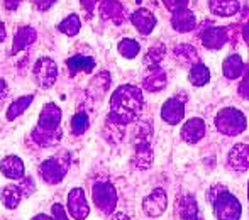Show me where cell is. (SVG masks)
<instances>
[{
  "instance_id": "6da1fadb",
  "label": "cell",
  "mask_w": 249,
  "mask_h": 220,
  "mask_svg": "<svg viewBox=\"0 0 249 220\" xmlns=\"http://www.w3.org/2000/svg\"><path fill=\"white\" fill-rule=\"evenodd\" d=\"M139 105H141V93H139L138 88H132V86L119 88L115 92L114 99H112L114 112L121 115V118H124V120L134 117Z\"/></svg>"
},
{
  "instance_id": "7a4b0ae2",
  "label": "cell",
  "mask_w": 249,
  "mask_h": 220,
  "mask_svg": "<svg viewBox=\"0 0 249 220\" xmlns=\"http://www.w3.org/2000/svg\"><path fill=\"white\" fill-rule=\"evenodd\" d=\"M241 212L243 208L234 195H231L227 190L217 193V198L213 200V215L217 220H239Z\"/></svg>"
},
{
  "instance_id": "3957f363",
  "label": "cell",
  "mask_w": 249,
  "mask_h": 220,
  "mask_svg": "<svg viewBox=\"0 0 249 220\" xmlns=\"http://www.w3.org/2000/svg\"><path fill=\"white\" fill-rule=\"evenodd\" d=\"M92 198L95 207L105 215L112 214L115 205H117V191L108 181H99L93 185Z\"/></svg>"
},
{
  "instance_id": "277c9868",
  "label": "cell",
  "mask_w": 249,
  "mask_h": 220,
  "mask_svg": "<svg viewBox=\"0 0 249 220\" xmlns=\"http://www.w3.org/2000/svg\"><path fill=\"white\" fill-rule=\"evenodd\" d=\"M215 125L226 134H237L246 127V118L236 109H226L215 118Z\"/></svg>"
},
{
  "instance_id": "5b68a950",
  "label": "cell",
  "mask_w": 249,
  "mask_h": 220,
  "mask_svg": "<svg viewBox=\"0 0 249 220\" xmlns=\"http://www.w3.org/2000/svg\"><path fill=\"white\" fill-rule=\"evenodd\" d=\"M68 212H70V215L76 220H83V219L89 217L90 208H89V203H87L85 193H83L82 188H75V190L70 191Z\"/></svg>"
},
{
  "instance_id": "8992f818",
  "label": "cell",
  "mask_w": 249,
  "mask_h": 220,
  "mask_svg": "<svg viewBox=\"0 0 249 220\" xmlns=\"http://www.w3.org/2000/svg\"><path fill=\"white\" fill-rule=\"evenodd\" d=\"M168 205V198L166 193L163 190H154L149 197L144 198L142 202V210H144L146 215L149 217H160L164 210H166Z\"/></svg>"
},
{
  "instance_id": "52a82bcc",
  "label": "cell",
  "mask_w": 249,
  "mask_h": 220,
  "mask_svg": "<svg viewBox=\"0 0 249 220\" xmlns=\"http://www.w3.org/2000/svg\"><path fill=\"white\" fill-rule=\"evenodd\" d=\"M66 168H68L66 165H61L59 161L51 159V161H46L39 168V173L44 178V181H48V183H59L65 178Z\"/></svg>"
},
{
  "instance_id": "ba28073f",
  "label": "cell",
  "mask_w": 249,
  "mask_h": 220,
  "mask_svg": "<svg viewBox=\"0 0 249 220\" xmlns=\"http://www.w3.org/2000/svg\"><path fill=\"white\" fill-rule=\"evenodd\" d=\"M229 166L236 171H246L249 168V146L237 144L229 154Z\"/></svg>"
},
{
  "instance_id": "9c48e42d",
  "label": "cell",
  "mask_w": 249,
  "mask_h": 220,
  "mask_svg": "<svg viewBox=\"0 0 249 220\" xmlns=\"http://www.w3.org/2000/svg\"><path fill=\"white\" fill-rule=\"evenodd\" d=\"M26 185H9V186L3 188L2 191V202L7 208H16L19 205L20 198L26 195Z\"/></svg>"
},
{
  "instance_id": "30bf717a",
  "label": "cell",
  "mask_w": 249,
  "mask_h": 220,
  "mask_svg": "<svg viewBox=\"0 0 249 220\" xmlns=\"http://www.w3.org/2000/svg\"><path fill=\"white\" fill-rule=\"evenodd\" d=\"M178 215H180V220H198V207L197 202H195L194 197L187 195L183 197L180 202H178Z\"/></svg>"
},
{
  "instance_id": "8fae6325",
  "label": "cell",
  "mask_w": 249,
  "mask_h": 220,
  "mask_svg": "<svg viewBox=\"0 0 249 220\" xmlns=\"http://www.w3.org/2000/svg\"><path fill=\"white\" fill-rule=\"evenodd\" d=\"M0 168H2V173L7 178H10V180H19V178L24 176V165L16 156L5 158L2 161V165H0Z\"/></svg>"
},
{
  "instance_id": "7c38bea8",
  "label": "cell",
  "mask_w": 249,
  "mask_h": 220,
  "mask_svg": "<svg viewBox=\"0 0 249 220\" xmlns=\"http://www.w3.org/2000/svg\"><path fill=\"white\" fill-rule=\"evenodd\" d=\"M205 132V127H203V122L198 120V118H194V120H188L187 125L181 131V135H183L185 141L188 142H197L200 137Z\"/></svg>"
},
{
  "instance_id": "4fadbf2b",
  "label": "cell",
  "mask_w": 249,
  "mask_h": 220,
  "mask_svg": "<svg viewBox=\"0 0 249 220\" xmlns=\"http://www.w3.org/2000/svg\"><path fill=\"white\" fill-rule=\"evenodd\" d=\"M163 117L168 122H171V124L178 122L183 117V107H181V103L177 102V100H170L163 109Z\"/></svg>"
},
{
  "instance_id": "5bb4252c",
  "label": "cell",
  "mask_w": 249,
  "mask_h": 220,
  "mask_svg": "<svg viewBox=\"0 0 249 220\" xmlns=\"http://www.w3.org/2000/svg\"><path fill=\"white\" fill-rule=\"evenodd\" d=\"M192 82H194V85H205L207 82H209V78H210V75H209V71H207V68L205 66H197V68L192 71Z\"/></svg>"
},
{
  "instance_id": "9a60e30c",
  "label": "cell",
  "mask_w": 249,
  "mask_h": 220,
  "mask_svg": "<svg viewBox=\"0 0 249 220\" xmlns=\"http://www.w3.org/2000/svg\"><path fill=\"white\" fill-rule=\"evenodd\" d=\"M224 73H226V76H229V78H236L237 75L241 73V61L237 58H231L226 61V65H224Z\"/></svg>"
},
{
  "instance_id": "2e32d148",
  "label": "cell",
  "mask_w": 249,
  "mask_h": 220,
  "mask_svg": "<svg viewBox=\"0 0 249 220\" xmlns=\"http://www.w3.org/2000/svg\"><path fill=\"white\" fill-rule=\"evenodd\" d=\"M73 69H78V68H83L85 71H90V68L93 66V61L92 59H71L70 61Z\"/></svg>"
},
{
  "instance_id": "e0dca14e",
  "label": "cell",
  "mask_w": 249,
  "mask_h": 220,
  "mask_svg": "<svg viewBox=\"0 0 249 220\" xmlns=\"http://www.w3.org/2000/svg\"><path fill=\"white\" fill-rule=\"evenodd\" d=\"M29 102H31V99H22V100H19V102H17V103H14V105L10 107V114H9V117L12 118L14 115L20 114V112H22V109H24V107H26Z\"/></svg>"
},
{
  "instance_id": "ac0fdd59",
  "label": "cell",
  "mask_w": 249,
  "mask_h": 220,
  "mask_svg": "<svg viewBox=\"0 0 249 220\" xmlns=\"http://www.w3.org/2000/svg\"><path fill=\"white\" fill-rule=\"evenodd\" d=\"M85 127H87V117L82 114H78L75 118H73V129H75V132H82Z\"/></svg>"
},
{
  "instance_id": "d6986e66",
  "label": "cell",
  "mask_w": 249,
  "mask_h": 220,
  "mask_svg": "<svg viewBox=\"0 0 249 220\" xmlns=\"http://www.w3.org/2000/svg\"><path fill=\"white\" fill-rule=\"evenodd\" d=\"M53 217H54V220H68V217H66L65 210H63L61 205H53Z\"/></svg>"
},
{
  "instance_id": "ffe728a7",
  "label": "cell",
  "mask_w": 249,
  "mask_h": 220,
  "mask_svg": "<svg viewBox=\"0 0 249 220\" xmlns=\"http://www.w3.org/2000/svg\"><path fill=\"white\" fill-rule=\"evenodd\" d=\"M241 93L246 95V99H249V75L246 78V82H243V86H241Z\"/></svg>"
},
{
  "instance_id": "44dd1931",
  "label": "cell",
  "mask_w": 249,
  "mask_h": 220,
  "mask_svg": "<svg viewBox=\"0 0 249 220\" xmlns=\"http://www.w3.org/2000/svg\"><path fill=\"white\" fill-rule=\"evenodd\" d=\"M33 220H54V217H48V215H44V214H41V215H36Z\"/></svg>"
},
{
  "instance_id": "7402d4cb",
  "label": "cell",
  "mask_w": 249,
  "mask_h": 220,
  "mask_svg": "<svg viewBox=\"0 0 249 220\" xmlns=\"http://www.w3.org/2000/svg\"><path fill=\"white\" fill-rule=\"evenodd\" d=\"M110 220H129V219L125 217L124 214H117V215H114V217H112Z\"/></svg>"
},
{
  "instance_id": "603a6c76",
  "label": "cell",
  "mask_w": 249,
  "mask_h": 220,
  "mask_svg": "<svg viewBox=\"0 0 249 220\" xmlns=\"http://www.w3.org/2000/svg\"><path fill=\"white\" fill-rule=\"evenodd\" d=\"M248 198H249V185H248Z\"/></svg>"
}]
</instances>
